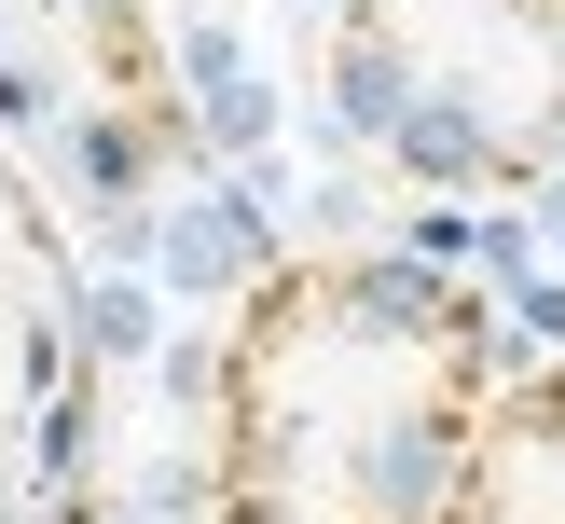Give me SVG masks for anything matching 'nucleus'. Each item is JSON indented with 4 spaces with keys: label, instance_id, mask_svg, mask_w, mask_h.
<instances>
[{
    "label": "nucleus",
    "instance_id": "1",
    "mask_svg": "<svg viewBox=\"0 0 565 524\" xmlns=\"http://www.w3.org/2000/svg\"><path fill=\"white\" fill-rule=\"evenodd\" d=\"M511 318L414 248H303L207 345V524H428Z\"/></svg>",
    "mask_w": 565,
    "mask_h": 524
},
{
    "label": "nucleus",
    "instance_id": "3",
    "mask_svg": "<svg viewBox=\"0 0 565 524\" xmlns=\"http://www.w3.org/2000/svg\"><path fill=\"white\" fill-rule=\"evenodd\" d=\"M428 524H565V359L497 373V400L469 414V456H456Z\"/></svg>",
    "mask_w": 565,
    "mask_h": 524
},
{
    "label": "nucleus",
    "instance_id": "2",
    "mask_svg": "<svg viewBox=\"0 0 565 524\" xmlns=\"http://www.w3.org/2000/svg\"><path fill=\"white\" fill-rule=\"evenodd\" d=\"M331 125L428 193L565 180V0H318Z\"/></svg>",
    "mask_w": 565,
    "mask_h": 524
}]
</instances>
